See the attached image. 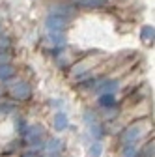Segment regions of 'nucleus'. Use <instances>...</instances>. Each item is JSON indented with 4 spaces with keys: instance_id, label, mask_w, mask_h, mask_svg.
Returning <instances> with one entry per match:
<instances>
[{
    "instance_id": "obj_1",
    "label": "nucleus",
    "mask_w": 155,
    "mask_h": 157,
    "mask_svg": "<svg viewBox=\"0 0 155 157\" xmlns=\"http://www.w3.org/2000/svg\"><path fill=\"white\" fill-rule=\"evenodd\" d=\"M148 133H149V120L148 118L146 120H137L123 129V133L120 135V140L122 144H138Z\"/></svg>"
},
{
    "instance_id": "obj_2",
    "label": "nucleus",
    "mask_w": 155,
    "mask_h": 157,
    "mask_svg": "<svg viewBox=\"0 0 155 157\" xmlns=\"http://www.w3.org/2000/svg\"><path fill=\"white\" fill-rule=\"evenodd\" d=\"M4 88L9 90L11 99H17V101H26L32 95V86L26 81H13V78H9V81L4 82Z\"/></svg>"
},
{
    "instance_id": "obj_3",
    "label": "nucleus",
    "mask_w": 155,
    "mask_h": 157,
    "mask_svg": "<svg viewBox=\"0 0 155 157\" xmlns=\"http://www.w3.org/2000/svg\"><path fill=\"white\" fill-rule=\"evenodd\" d=\"M95 64H97L95 58H84V60H81V62H77V64L71 66V75L77 77L79 81H82V78L92 75V69L95 67Z\"/></svg>"
},
{
    "instance_id": "obj_4",
    "label": "nucleus",
    "mask_w": 155,
    "mask_h": 157,
    "mask_svg": "<svg viewBox=\"0 0 155 157\" xmlns=\"http://www.w3.org/2000/svg\"><path fill=\"white\" fill-rule=\"evenodd\" d=\"M69 21L71 19H67V17L56 15V13H49L47 21H45V26H47L49 32H66L67 26H69Z\"/></svg>"
},
{
    "instance_id": "obj_5",
    "label": "nucleus",
    "mask_w": 155,
    "mask_h": 157,
    "mask_svg": "<svg viewBox=\"0 0 155 157\" xmlns=\"http://www.w3.org/2000/svg\"><path fill=\"white\" fill-rule=\"evenodd\" d=\"M73 6L82 11H99L110 6L108 0H73Z\"/></svg>"
},
{
    "instance_id": "obj_6",
    "label": "nucleus",
    "mask_w": 155,
    "mask_h": 157,
    "mask_svg": "<svg viewBox=\"0 0 155 157\" xmlns=\"http://www.w3.org/2000/svg\"><path fill=\"white\" fill-rule=\"evenodd\" d=\"M122 86V81H118V78H112V77H101L97 86H95V90H97L99 94H114L116 90H118Z\"/></svg>"
},
{
    "instance_id": "obj_7",
    "label": "nucleus",
    "mask_w": 155,
    "mask_h": 157,
    "mask_svg": "<svg viewBox=\"0 0 155 157\" xmlns=\"http://www.w3.org/2000/svg\"><path fill=\"white\" fill-rule=\"evenodd\" d=\"M51 13L62 15V17H67V19H73V17H75V13H77V8L73 6V2H71V4H66V2H62V4L51 6Z\"/></svg>"
},
{
    "instance_id": "obj_8",
    "label": "nucleus",
    "mask_w": 155,
    "mask_h": 157,
    "mask_svg": "<svg viewBox=\"0 0 155 157\" xmlns=\"http://www.w3.org/2000/svg\"><path fill=\"white\" fill-rule=\"evenodd\" d=\"M43 150L49 153H62L64 151V140L56 139V136H51V139L43 140Z\"/></svg>"
},
{
    "instance_id": "obj_9",
    "label": "nucleus",
    "mask_w": 155,
    "mask_h": 157,
    "mask_svg": "<svg viewBox=\"0 0 155 157\" xmlns=\"http://www.w3.org/2000/svg\"><path fill=\"white\" fill-rule=\"evenodd\" d=\"M52 125H54V129H56V131H66V129L69 127V118H67V114H66V112H62V110H58V112L54 114Z\"/></svg>"
},
{
    "instance_id": "obj_10",
    "label": "nucleus",
    "mask_w": 155,
    "mask_h": 157,
    "mask_svg": "<svg viewBox=\"0 0 155 157\" xmlns=\"http://www.w3.org/2000/svg\"><path fill=\"white\" fill-rule=\"evenodd\" d=\"M97 105H99L101 109H114L116 105H118V99H116L114 94H99Z\"/></svg>"
},
{
    "instance_id": "obj_11",
    "label": "nucleus",
    "mask_w": 155,
    "mask_h": 157,
    "mask_svg": "<svg viewBox=\"0 0 155 157\" xmlns=\"http://www.w3.org/2000/svg\"><path fill=\"white\" fill-rule=\"evenodd\" d=\"M17 73V67L9 62V64H2L0 66V82H6L9 78H13Z\"/></svg>"
},
{
    "instance_id": "obj_12",
    "label": "nucleus",
    "mask_w": 155,
    "mask_h": 157,
    "mask_svg": "<svg viewBox=\"0 0 155 157\" xmlns=\"http://www.w3.org/2000/svg\"><path fill=\"white\" fill-rule=\"evenodd\" d=\"M49 41L54 45V47H66V36H64V32H49Z\"/></svg>"
},
{
    "instance_id": "obj_13",
    "label": "nucleus",
    "mask_w": 155,
    "mask_h": 157,
    "mask_svg": "<svg viewBox=\"0 0 155 157\" xmlns=\"http://www.w3.org/2000/svg\"><path fill=\"white\" fill-rule=\"evenodd\" d=\"M138 146L137 144H122V150H120V155L122 157H137L138 155Z\"/></svg>"
},
{
    "instance_id": "obj_14",
    "label": "nucleus",
    "mask_w": 155,
    "mask_h": 157,
    "mask_svg": "<svg viewBox=\"0 0 155 157\" xmlns=\"http://www.w3.org/2000/svg\"><path fill=\"white\" fill-rule=\"evenodd\" d=\"M153 34H155L153 26H151V25H146V26H142V30H140V39H142L146 45H149V43H153Z\"/></svg>"
},
{
    "instance_id": "obj_15",
    "label": "nucleus",
    "mask_w": 155,
    "mask_h": 157,
    "mask_svg": "<svg viewBox=\"0 0 155 157\" xmlns=\"http://www.w3.org/2000/svg\"><path fill=\"white\" fill-rule=\"evenodd\" d=\"M88 127H90V135L93 136L95 140H101L103 136H105V133H107V131L103 129V125H101L99 122H95V124H92V125H88Z\"/></svg>"
},
{
    "instance_id": "obj_16",
    "label": "nucleus",
    "mask_w": 155,
    "mask_h": 157,
    "mask_svg": "<svg viewBox=\"0 0 155 157\" xmlns=\"http://www.w3.org/2000/svg\"><path fill=\"white\" fill-rule=\"evenodd\" d=\"M103 153V144H101V140H95L92 146H90V155L92 157H99Z\"/></svg>"
},
{
    "instance_id": "obj_17",
    "label": "nucleus",
    "mask_w": 155,
    "mask_h": 157,
    "mask_svg": "<svg viewBox=\"0 0 155 157\" xmlns=\"http://www.w3.org/2000/svg\"><path fill=\"white\" fill-rule=\"evenodd\" d=\"M137 157H153V140L148 142L142 150H138V155Z\"/></svg>"
},
{
    "instance_id": "obj_18",
    "label": "nucleus",
    "mask_w": 155,
    "mask_h": 157,
    "mask_svg": "<svg viewBox=\"0 0 155 157\" xmlns=\"http://www.w3.org/2000/svg\"><path fill=\"white\" fill-rule=\"evenodd\" d=\"M11 112H15V107H13V105H9V103H0V118H2V116H8V114H11Z\"/></svg>"
},
{
    "instance_id": "obj_19",
    "label": "nucleus",
    "mask_w": 155,
    "mask_h": 157,
    "mask_svg": "<svg viewBox=\"0 0 155 157\" xmlns=\"http://www.w3.org/2000/svg\"><path fill=\"white\" fill-rule=\"evenodd\" d=\"M97 122V116H95V112L93 110H86L84 112V124L86 125H92V124H95Z\"/></svg>"
},
{
    "instance_id": "obj_20",
    "label": "nucleus",
    "mask_w": 155,
    "mask_h": 157,
    "mask_svg": "<svg viewBox=\"0 0 155 157\" xmlns=\"http://www.w3.org/2000/svg\"><path fill=\"white\" fill-rule=\"evenodd\" d=\"M11 47V39L6 34H0V51H8Z\"/></svg>"
},
{
    "instance_id": "obj_21",
    "label": "nucleus",
    "mask_w": 155,
    "mask_h": 157,
    "mask_svg": "<svg viewBox=\"0 0 155 157\" xmlns=\"http://www.w3.org/2000/svg\"><path fill=\"white\" fill-rule=\"evenodd\" d=\"M11 62V54L8 51H0V66L2 64H9Z\"/></svg>"
},
{
    "instance_id": "obj_22",
    "label": "nucleus",
    "mask_w": 155,
    "mask_h": 157,
    "mask_svg": "<svg viewBox=\"0 0 155 157\" xmlns=\"http://www.w3.org/2000/svg\"><path fill=\"white\" fill-rule=\"evenodd\" d=\"M17 127H19V135L23 136V135L26 133V127H28V124H26L25 120H19V122H17Z\"/></svg>"
},
{
    "instance_id": "obj_23",
    "label": "nucleus",
    "mask_w": 155,
    "mask_h": 157,
    "mask_svg": "<svg viewBox=\"0 0 155 157\" xmlns=\"http://www.w3.org/2000/svg\"><path fill=\"white\" fill-rule=\"evenodd\" d=\"M21 157H40V153H37V151H34V150H30V151H26V153H23Z\"/></svg>"
},
{
    "instance_id": "obj_24",
    "label": "nucleus",
    "mask_w": 155,
    "mask_h": 157,
    "mask_svg": "<svg viewBox=\"0 0 155 157\" xmlns=\"http://www.w3.org/2000/svg\"><path fill=\"white\" fill-rule=\"evenodd\" d=\"M43 157H60V153H49V151H45Z\"/></svg>"
},
{
    "instance_id": "obj_25",
    "label": "nucleus",
    "mask_w": 155,
    "mask_h": 157,
    "mask_svg": "<svg viewBox=\"0 0 155 157\" xmlns=\"http://www.w3.org/2000/svg\"><path fill=\"white\" fill-rule=\"evenodd\" d=\"M2 95H4V84L0 82V97H2Z\"/></svg>"
},
{
    "instance_id": "obj_26",
    "label": "nucleus",
    "mask_w": 155,
    "mask_h": 157,
    "mask_svg": "<svg viewBox=\"0 0 155 157\" xmlns=\"http://www.w3.org/2000/svg\"><path fill=\"white\" fill-rule=\"evenodd\" d=\"M0 157H17L15 153H4V155H0Z\"/></svg>"
},
{
    "instance_id": "obj_27",
    "label": "nucleus",
    "mask_w": 155,
    "mask_h": 157,
    "mask_svg": "<svg viewBox=\"0 0 155 157\" xmlns=\"http://www.w3.org/2000/svg\"><path fill=\"white\" fill-rule=\"evenodd\" d=\"M0 34H4V32H2V26H0Z\"/></svg>"
}]
</instances>
